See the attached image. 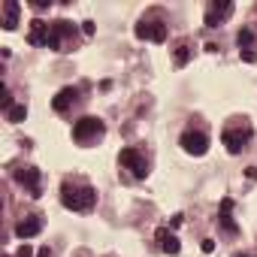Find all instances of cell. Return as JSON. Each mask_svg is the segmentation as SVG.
I'll return each mask as SVG.
<instances>
[{"label": "cell", "instance_id": "cell-8", "mask_svg": "<svg viewBox=\"0 0 257 257\" xmlns=\"http://www.w3.org/2000/svg\"><path fill=\"white\" fill-rule=\"evenodd\" d=\"M16 182H19L31 197H40V194H43V176H40L37 167H19V170H16Z\"/></svg>", "mask_w": 257, "mask_h": 257}, {"label": "cell", "instance_id": "cell-13", "mask_svg": "<svg viewBox=\"0 0 257 257\" xmlns=\"http://www.w3.org/2000/svg\"><path fill=\"white\" fill-rule=\"evenodd\" d=\"M155 239H158L161 251H164V254H170V257H176V254L182 251V242H179V236H176V233H170V227H161V230L155 233Z\"/></svg>", "mask_w": 257, "mask_h": 257}, {"label": "cell", "instance_id": "cell-3", "mask_svg": "<svg viewBox=\"0 0 257 257\" xmlns=\"http://www.w3.org/2000/svg\"><path fill=\"white\" fill-rule=\"evenodd\" d=\"M103 134H106V124H103L100 118H94V115H82V118L73 124V140H76L79 146L97 143Z\"/></svg>", "mask_w": 257, "mask_h": 257}, {"label": "cell", "instance_id": "cell-25", "mask_svg": "<svg viewBox=\"0 0 257 257\" xmlns=\"http://www.w3.org/2000/svg\"><path fill=\"white\" fill-rule=\"evenodd\" d=\"M233 257H254V254H233Z\"/></svg>", "mask_w": 257, "mask_h": 257}, {"label": "cell", "instance_id": "cell-23", "mask_svg": "<svg viewBox=\"0 0 257 257\" xmlns=\"http://www.w3.org/2000/svg\"><path fill=\"white\" fill-rule=\"evenodd\" d=\"M37 257H52V251H49V248H40V251H37Z\"/></svg>", "mask_w": 257, "mask_h": 257}, {"label": "cell", "instance_id": "cell-10", "mask_svg": "<svg viewBox=\"0 0 257 257\" xmlns=\"http://www.w3.org/2000/svg\"><path fill=\"white\" fill-rule=\"evenodd\" d=\"M233 16V4L230 0H218V4L206 7V28H218L221 22H227Z\"/></svg>", "mask_w": 257, "mask_h": 257}, {"label": "cell", "instance_id": "cell-17", "mask_svg": "<svg viewBox=\"0 0 257 257\" xmlns=\"http://www.w3.org/2000/svg\"><path fill=\"white\" fill-rule=\"evenodd\" d=\"M191 55H194V49H191V43H188V40H179V43H176V49H173V58H176V67H185V64L191 61Z\"/></svg>", "mask_w": 257, "mask_h": 257}, {"label": "cell", "instance_id": "cell-20", "mask_svg": "<svg viewBox=\"0 0 257 257\" xmlns=\"http://www.w3.org/2000/svg\"><path fill=\"white\" fill-rule=\"evenodd\" d=\"M200 248H203V254H212V251H215V239H203Z\"/></svg>", "mask_w": 257, "mask_h": 257}, {"label": "cell", "instance_id": "cell-6", "mask_svg": "<svg viewBox=\"0 0 257 257\" xmlns=\"http://www.w3.org/2000/svg\"><path fill=\"white\" fill-rule=\"evenodd\" d=\"M179 146L185 149V155H194V158H203L209 152V137L203 131H194V127H188V131L179 137Z\"/></svg>", "mask_w": 257, "mask_h": 257}, {"label": "cell", "instance_id": "cell-22", "mask_svg": "<svg viewBox=\"0 0 257 257\" xmlns=\"http://www.w3.org/2000/svg\"><path fill=\"white\" fill-rule=\"evenodd\" d=\"M82 31H85V37H91L94 34V22H82Z\"/></svg>", "mask_w": 257, "mask_h": 257}, {"label": "cell", "instance_id": "cell-9", "mask_svg": "<svg viewBox=\"0 0 257 257\" xmlns=\"http://www.w3.org/2000/svg\"><path fill=\"white\" fill-rule=\"evenodd\" d=\"M236 46H239V58L245 64H257V37L251 28H242L236 34Z\"/></svg>", "mask_w": 257, "mask_h": 257}, {"label": "cell", "instance_id": "cell-1", "mask_svg": "<svg viewBox=\"0 0 257 257\" xmlns=\"http://www.w3.org/2000/svg\"><path fill=\"white\" fill-rule=\"evenodd\" d=\"M61 203L70 212H91L97 206V191L91 185H85V182L64 179V185H61Z\"/></svg>", "mask_w": 257, "mask_h": 257}, {"label": "cell", "instance_id": "cell-24", "mask_svg": "<svg viewBox=\"0 0 257 257\" xmlns=\"http://www.w3.org/2000/svg\"><path fill=\"white\" fill-rule=\"evenodd\" d=\"M248 179H257V167H248Z\"/></svg>", "mask_w": 257, "mask_h": 257}, {"label": "cell", "instance_id": "cell-19", "mask_svg": "<svg viewBox=\"0 0 257 257\" xmlns=\"http://www.w3.org/2000/svg\"><path fill=\"white\" fill-rule=\"evenodd\" d=\"M31 7H34L37 13H43V10H49V7H52V0H31Z\"/></svg>", "mask_w": 257, "mask_h": 257}, {"label": "cell", "instance_id": "cell-7", "mask_svg": "<svg viewBox=\"0 0 257 257\" xmlns=\"http://www.w3.org/2000/svg\"><path fill=\"white\" fill-rule=\"evenodd\" d=\"M137 40H146V43H164L167 40V25L161 19H143L137 28H134Z\"/></svg>", "mask_w": 257, "mask_h": 257}, {"label": "cell", "instance_id": "cell-14", "mask_svg": "<svg viewBox=\"0 0 257 257\" xmlns=\"http://www.w3.org/2000/svg\"><path fill=\"white\" fill-rule=\"evenodd\" d=\"M40 230H43V218H40V215H28V218H22V221L16 224V236H19V239H34Z\"/></svg>", "mask_w": 257, "mask_h": 257}, {"label": "cell", "instance_id": "cell-2", "mask_svg": "<svg viewBox=\"0 0 257 257\" xmlns=\"http://www.w3.org/2000/svg\"><path fill=\"white\" fill-rule=\"evenodd\" d=\"M251 137H254V131H251V124L242 118H236V124H227L224 127V134H221V143H224V149L230 152V155H242L245 149H248V143H251Z\"/></svg>", "mask_w": 257, "mask_h": 257}, {"label": "cell", "instance_id": "cell-12", "mask_svg": "<svg viewBox=\"0 0 257 257\" xmlns=\"http://www.w3.org/2000/svg\"><path fill=\"white\" fill-rule=\"evenodd\" d=\"M218 224H221V230L224 233H239V224H236V218H233V200L230 197H224L221 200V209H218Z\"/></svg>", "mask_w": 257, "mask_h": 257}, {"label": "cell", "instance_id": "cell-18", "mask_svg": "<svg viewBox=\"0 0 257 257\" xmlns=\"http://www.w3.org/2000/svg\"><path fill=\"white\" fill-rule=\"evenodd\" d=\"M28 118V106H13L10 112H7V121H13V124H19V121H25Z\"/></svg>", "mask_w": 257, "mask_h": 257}, {"label": "cell", "instance_id": "cell-11", "mask_svg": "<svg viewBox=\"0 0 257 257\" xmlns=\"http://www.w3.org/2000/svg\"><path fill=\"white\" fill-rule=\"evenodd\" d=\"M49 37H52V25L43 19H34L31 31H28V43L31 46H49Z\"/></svg>", "mask_w": 257, "mask_h": 257}, {"label": "cell", "instance_id": "cell-21", "mask_svg": "<svg viewBox=\"0 0 257 257\" xmlns=\"http://www.w3.org/2000/svg\"><path fill=\"white\" fill-rule=\"evenodd\" d=\"M16 257H34V248H31V245L25 242V245L19 248V254H16Z\"/></svg>", "mask_w": 257, "mask_h": 257}, {"label": "cell", "instance_id": "cell-15", "mask_svg": "<svg viewBox=\"0 0 257 257\" xmlns=\"http://www.w3.org/2000/svg\"><path fill=\"white\" fill-rule=\"evenodd\" d=\"M76 100H79V88L67 85V88H61V91L55 94V100H52V109H55V112H67V109H70Z\"/></svg>", "mask_w": 257, "mask_h": 257}, {"label": "cell", "instance_id": "cell-4", "mask_svg": "<svg viewBox=\"0 0 257 257\" xmlns=\"http://www.w3.org/2000/svg\"><path fill=\"white\" fill-rule=\"evenodd\" d=\"M76 46V25L73 22H52V37H49V49L52 52H73Z\"/></svg>", "mask_w": 257, "mask_h": 257}, {"label": "cell", "instance_id": "cell-5", "mask_svg": "<svg viewBox=\"0 0 257 257\" xmlns=\"http://www.w3.org/2000/svg\"><path fill=\"white\" fill-rule=\"evenodd\" d=\"M118 164H121L124 170H131L134 179H146V176H149V161H146V155H143L140 149H121Z\"/></svg>", "mask_w": 257, "mask_h": 257}, {"label": "cell", "instance_id": "cell-16", "mask_svg": "<svg viewBox=\"0 0 257 257\" xmlns=\"http://www.w3.org/2000/svg\"><path fill=\"white\" fill-rule=\"evenodd\" d=\"M19 13H22V7L16 4V0H7L4 4V31H16L19 28Z\"/></svg>", "mask_w": 257, "mask_h": 257}]
</instances>
